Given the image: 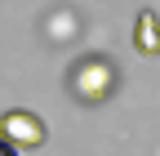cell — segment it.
I'll list each match as a JSON object with an SVG mask.
<instances>
[{
  "mask_svg": "<svg viewBox=\"0 0 160 156\" xmlns=\"http://www.w3.org/2000/svg\"><path fill=\"white\" fill-rule=\"evenodd\" d=\"M0 156H22V152H13V147H9L5 138H0Z\"/></svg>",
  "mask_w": 160,
  "mask_h": 156,
  "instance_id": "obj_4",
  "label": "cell"
},
{
  "mask_svg": "<svg viewBox=\"0 0 160 156\" xmlns=\"http://www.w3.org/2000/svg\"><path fill=\"white\" fill-rule=\"evenodd\" d=\"M0 138H5L13 152H36V147H45L49 129H45V121H40L36 112H27V107H9L5 116H0Z\"/></svg>",
  "mask_w": 160,
  "mask_h": 156,
  "instance_id": "obj_2",
  "label": "cell"
},
{
  "mask_svg": "<svg viewBox=\"0 0 160 156\" xmlns=\"http://www.w3.org/2000/svg\"><path fill=\"white\" fill-rule=\"evenodd\" d=\"M133 49L147 54V58L160 54V18H156L151 9H142V13H138V23H133Z\"/></svg>",
  "mask_w": 160,
  "mask_h": 156,
  "instance_id": "obj_3",
  "label": "cell"
},
{
  "mask_svg": "<svg viewBox=\"0 0 160 156\" xmlns=\"http://www.w3.org/2000/svg\"><path fill=\"white\" fill-rule=\"evenodd\" d=\"M67 89H71V98L85 103V107L107 103L111 94H116V63H111L107 54H85V58H76L71 71H67Z\"/></svg>",
  "mask_w": 160,
  "mask_h": 156,
  "instance_id": "obj_1",
  "label": "cell"
}]
</instances>
